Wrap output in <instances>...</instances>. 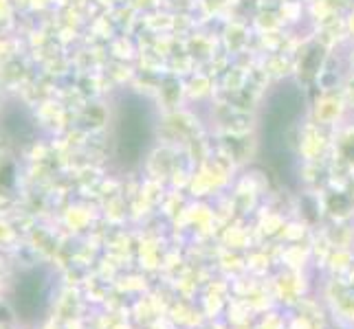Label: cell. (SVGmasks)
<instances>
[{
  "label": "cell",
  "instance_id": "cell-1",
  "mask_svg": "<svg viewBox=\"0 0 354 329\" xmlns=\"http://www.w3.org/2000/svg\"><path fill=\"white\" fill-rule=\"evenodd\" d=\"M5 329H27V327H20V325H11V327H5Z\"/></svg>",
  "mask_w": 354,
  "mask_h": 329
},
{
  "label": "cell",
  "instance_id": "cell-2",
  "mask_svg": "<svg viewBox=\"0 0 354 329\" xmlns=\"http://www.w3.org/2000/svg\"><path fill=\"white\" fill-rule=\"evenodd\" d=\"M0 301H3V286H0Z\"/></svg>",
  "mask_w": 354,
  "mask_h": 329
}]
</instances>
